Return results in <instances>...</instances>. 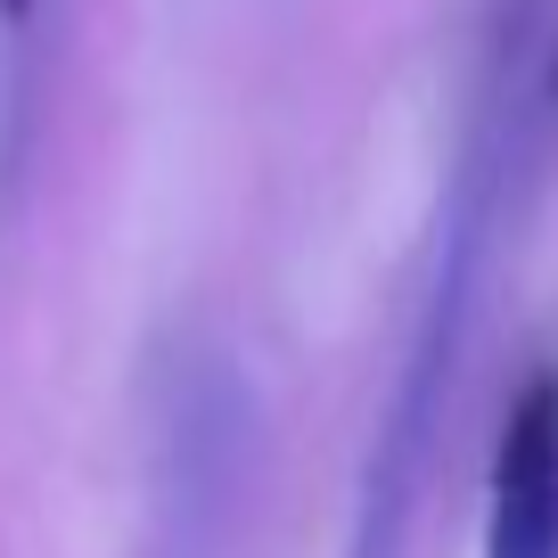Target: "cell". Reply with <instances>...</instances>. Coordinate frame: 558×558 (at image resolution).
I'll return each mask as SVG.
<instances>
[{"instance_id": "cell-2", "label": "cell", "mask_w": 558, "mask_h": 558, "mask_svg": "<svg viewBox=\"0 0 558 558\" xmlns=\"http://www.w3.org/2000/svg\"><path fill=\"white\" fill-rule=\"evenodd\" d=\"M485 558H558V369H534L501 418Z\"/></svg>"}, {"instance_id": "cell-3", "label": "cell", "mask_w": 558, "mask_h": 558, "mask_svg": "<svg viewBox=\"0 0 558 558\" xmlns=\"http://www.w3.org/2000/svg\"><path fill=\"white\" fill-rule=\"evenodd\" d=\"M0 17L17 25V17H34V0H0Z\"/></svg>"}, {"instance_id": "cell-1", "label": "cell", "mask_w": 558, "mask_h": 558, "mask_svg": "<svg viewBox=\"0 0 558 558\" xmlns=\"http://www.w3.org/2000/svg\"><path fill=\"white\" fill-rule=\"evenodd\" d=\"M493 190H501V116L485 107L469 157H460V173H452V197H444L436 263H427V296H418L411 345H402L395 395H386L378 444H369L362 493H353L345 558H402V525H411V509H418L427 452H436L444 402H452V378H460V345H469L476 263H485V239H493Z\"/></svg>"}]
</instances>
